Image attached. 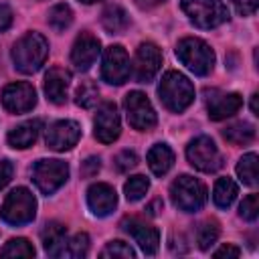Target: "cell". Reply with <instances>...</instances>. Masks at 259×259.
<instances>
[{
    "label": "cell",
    "instance_id": "27",
    "mask_svg": "<svg viewBox=\"0 0 259 259\" xmlns=\"http://www.w3.org/2000/svg\"><path fill=\"white\" fill-rule=\"evenodd\" d=\"M0 255L2 257H34V247L26 239L18 237V239H10L0 249Z\"/></svg>",
    "mask_w": 259,
    "mask_h": 259
},
{
    "label": "cell",
    "instance_id": "12",
    "mask_svg": "<svg viewBox=\"0 0 259 259\" xmlns=\"http://www.w3.org/2000/svg\"><path fill=\"white\" fill-rule=\"evenodd\" d=\"M162 65V53L154 42H142L136 51V59H134V77L140 83H148L156 77V73L160 71Z\"/></svg>",
    "mask_w": 259,
    "mask_h": 259
},
{
    "label": "cell",
    "instance_id": "17",
    "mask_svg": "<svg viewBox=\"0 0 259 259\" xmlns=\"http://www.w3.org/2000/svg\"><path fill=\"white\" fill-rule=\"evenodd\" d=\"M87 204L95 217H107L117 204V194L113 186L105 182H97V184H91L87 190Z\"/></svg>",
    "mask_w": 259,
    "mask_h": 259
},
{
    "label": "cell",
    "instance_id": "42",
    "mask_svg": "<svg viewBox=\"0 0 259 259\" xmlns=\"http://www.w3.org/2000/svg\"><path fill=\"white\" fill-rule=\"evenodd\" d=\"M257 99H259V95L253 93V95H251V111H253L255 115H259V103H257Z\"/></svg>",
    "mask_w": 259,
    "mask_h": 259
},
{
    "label": "cell",
    "instance_id": "6",
    "mask_svg": "<svg viewBox=\"0 0 259 259\" xmlns=\"http://www.w3.org/2000/svg\"><path fill=\"white\" fill-rule=\"evenodd\" d=\"M172 204L184 212H196L206 202V186L194 176L182 174L170 186Z\"/></svg>",
    "mask_w": 259,
    "mask_h": 259
},
{
    "label": "cell",
    "instance_id": "41",
    "mask_svg": "<svg viewBox=\"0 0 259 259\" xmlns=\"http://www.w3.org/2000/svg\"><path fill=\"white\" fill-rule=\"evenodd\" d=\"M164 0H136V4L140 6V8H154V6H158V4H162Z\"/></svg>",
    "mask_w": 259,
    "mask_h": 259
},
{
    "label": "cell",
    "instance_id": "21",
    "mask_svg": "<svg viewBox=\"0 0 259 259\" xmlns=\"http://www.w3.org/2000/svg\"><path fill=\"white\" fill-rule=\"evenodd\" d=\"M42 130V121L40 119H28V121H22L20 125L12 127L8 132V144L12 148H18V150H24L28 146H32L38 138Z\"/></svg>",
    "mask_w": 259,
    "mask_h": 259
},
{
    "label": "cell",
    "instance_id": "38",
    "mask_svg": "<svg viewBox=\"0 0 259 259\" xmlns=\"http://www.w3.org/2000/svg\"><path fill=\"white\" fill-rule=\"evenodd\" d=\"M99 168H101V162H99V158H87L85 162H83V168H81V174L83 176H93V174H97L99 172Z\"/></svg>",
    "mask_w": 259,
    "mask_h": 259
},
{
    "label": "cell",
    "instance_id": "14",
    "mask_svg": "<svg viewBox=\"0 0 259 259\" xmlns=\"http://www.w3.org/2000/svg\"><path fill=\"white\" fill-rule=\"evenodd\" d=\"M81 138V125L73 119H61L55 121L47 130V146L55 152L71 150Z\"/></svg>",
    "mask_w": 259,
    "mask_h": 259
},
{
    "label": "cell",
    "instance_id": "18",
    "mask_svg": "<svg viewBox=\"0 0 259 259\" xmlns=\"http://www.w3.org/2000/svg\"><path fill=\"white\" fill-rule=\"evenodd\" d=\"M71 85V73L63 67H51L45 75V95L51 103L63 105L67 101V91Z\"/></svg>",
    "mask_w": 259,
    "mask_h": 259
},
{
    "label": "cell",
    "instance_id": "24",
    "mask_svg": "<svg viewBox=\"0 0 259 259\" xmlns=\"http://www.w3.org/2000/svg\"><path fill=\"white\" fill-rule=\"evenodd\" d=\"M237 194H239V186H237V182H235L233 178H229V176L219 178L217 184H214V188H212V200H214V204L221 206V208H229V206L235 202Z\"/></svg>",
    "mask_w": 259,
    "mask_h": 259
},
{
    "label": "cell",
    "instance_id": "9",
    "mask_svg": "<svg viewBox=\"0 0 259 259\" xmlns=\"http://www.w3.org/2000/svg\"><path fill=\"white\" fill-rule=\"evenodd\" d=\"M123 107H125V115H127L130 125L134 130H138V132H148L158 121L156 111H154L150 99L142 91H130L125 95Z\"/></svg>",
    "mask_w": 259,
    "mask_h": 259
},
{
    "label": "cell",
    "instance_id": "43",
    "mask_svg": "<svg viewBox=\"0 0 259 259\" xmlns=\"http://www.w3.org/2000/svg\"><path fill=\"white\" fill-rule=\"evenodd\" d=\"M158 206H162V202H160V200H154V202H152V204L148 206V210H150V214H156V212H158V210H156Z\"/></svg>",
    "mask_w": 259,
    "mask_h": 259
},
{
    "label": "cell",
    "instance_id": "8",
    "mask_svg": "<svg viewBox=\"0 0 259 259\" xmlns=\"http://www.w3.org/2000/svg\"><path fill=\"white\" fill-rule=\"evenodd\" d=\"M188 162L200 172H217L223 166V156L208 136H198L186 146Z\"/></svg>",
    "mask_w": 259,
    "mask_h": 259
},
{
    "label": "cell",
    "instance_id": "1",
    "mask_svg": "<svg viewBox=\"0 0 259 259\" xmlns=\"http://www.w3.org/2000/svg\"><path fill=\"white\" fill-rule=\"evenodd\" d=\"M47 57H49V42L40 32H26L12 47V63L24 75L36 73L45 65Z\"/></svg>",
    "mask_w": 259,
    "mask_h": 259
},
{
    "label": "cell",
    "instance_id": "33",
    "mask_svg": "<svg viewBox=\"0 0 259 259\" xmlns=\"http://www.w3.org/2000/svg\"><path fill=\"white\" fill-rule=\"evenodd\" d=\"M239 214L245 221H255L259 214V196L257 194H249L243 198V202L239 204Z\"/></svg>",
    "mask_w": 259,
    "mask_h": 259
},
{
    "label": "cell",
    "instance_id": "28",
    "mask_svg": "<svg viewBox=\"0 0 259 259\" xmlns=\"http://www.w3.org/2000/svg\"><path fill=\"white\" fill-rule=\"evenodd\" d=\"M97 99H99V89H97L95 83H91V81H83V83L77 87V91H75V103H77L79 107L89 109V107H93V105L97 103Z\"/></svg>",
    "mask_w": 259,
    "mask_h": 259
},
{
    "label": "cell",
    "instance_id": "37",
    "mask_svg": "<svg viewBox=\"0 0 259 259\" xmlns=\"http://www.w3.org/2000/svg\"><path fill=\"white\" fill-rule=\"evenodd\" d=\"M14 172V166L10 164V160H0V190L10 182Z\"/></svg>",
    "mask_w": 259,
    "mask_h": 259
},
{
    "label": "cell",
    "instance_id": "36",
    "mask_svg": "<svg viewBox=\"0 0 259 259\" xmlns=\"http://www.w3.org/2000/svg\"><path fill=\"white\" fill-rule=\"evenodd\" d=\"M231 2L241 16H249L257 10V0H231Z\"/></svg>",
    "mask_w": 259,
    "mask_h": 259
},
{
    "label": "cell",
    "instance_id": "10",
    "mask_svg": "<svg viewBox=\"0 0 259 259\" xmlns=\"http://www.w3.org/2000/svg\"><path fill=\"white\" fill-rule=\"evenodd\" d=\"M130 75H132V65H130V57L125 49L121 45L107 47L103 53V63H101L103 81L111 85H121L123 81H127Z\"/></svg>",
    "mask_w": 259,
    "mask_h": 259
},
{
    "label": "cell",
    "instance_id": "11",
    "mask_svg": "<svg viewBox=\"0 0 259 259\" xmlns=\"http://www.w3.org/2000/svg\"><path fill=\"white\" fill-rule=\"evenodd\" d=\"M2 105L10 113H26L36 105V91L26 81H16L4 87Z\"/></svg>",
    "mask_w": 259,
    "mask_h": 259
},
{
    "label": "cell",
    "instance_id": "40",
    "mask_svg": "<svg viewBox=\"0 0 259 259\" xmlns=\"http://www.w3.org/2000/svg\"><path fill=\"white\" fill-rule=\"evenodd\" d=\"M12 24V10L4 4H0V32H4Z\"/></svg>",
    "mask_w": 259,
    "mask_h": 259
},
{
    "label": "cell",
    "instance_id": "34",
    "mask_svg": "<svg viewBox=\"0 0 259 259\" xmlns=\"http://www.w3.org/2000/svg\"><path fill=\"white\" fill-rule=\"evenodd\" d=\"M101 257H136L134 249L123 241H111L101 251Z\"/></svg>",
    "mask_w": 259,
    "mask_h": 259
},
{
    "label": "cell",
    "instance_id": "29",
    "mask_svg": "<svg viewBox=\"0 0 259 259\" xmlns=\"http://www.w3.org/2000/svg\"><path fill=\"white\" fill-rule=\"evenodd\" d=\"M148 188H150V180H148L146 176H142V174L132 176V178L123 184L125 198H127V200H132V202H136V200L144 198V196H146V192H148Z\"/></svg>",
    "mask_w": 259,
    "mask_h": 259
},
{
    "label": "cell",
    "instance_id": "35",
    "mask_svg": "<svg viewBox=\"0 0 259 259\" xmlns=\"http://www.w3.org/2000/svg\"><path fill=\"white\" fill-rule=\"evenodd\" d=\"M136 166H138V156H136V152L123 150V152H119V154L115 156V168H117L119 172H130V170L136 168Z\"/></svg>",
    "mask_w": 259,
    "mask_h": 259
},
{
    "label": "cell",
    "instance_id": "44",
    "mask_svg": "<svg viewBox=\"0 0 259 259\" xmlns=\"http://www.w3.org/2000/svg\"><path fill=\"white\" fill-rule=\"evenodd\" d=\"M79 2H83V4H93V2H99V0H79Z\"/></svg>",
    "mask_w": 259,
    "mask_h": 259
},
{
    "label": "cell",
    "instance_id": "5",
    "mask_svg": "<svg viewBox=\"0 0 259 259\" xmlns=\"http://www.w3.org/2000/svg\"><path fill=\"white\" fill-rule=\"evenodd\" d=\"M34 214H36V198L24 186L10 190V194L4 198V202L0 206V219L14 227L30 223L34 219Z\"/></svg>",
    "mask_w": 259,
    "mask_h": 259
},
{
    "label": "cell",
    "instance_id": "30",
    "mask_svg": "<svg viewBox=\"0 0 259 259\" xmlns=\"http://www.w3.org/2000/svg\"><path fill=\"white\" fill-rule=\"evenodd\" d=\"M219 233H221V231H219L217 221H204V223L198 227V231H196V241H198V247H200L202 251L210 249V247L217 243Z\"/></svg>",
    "mask_w": 259,
    "mask_h": 259
},
{
    "label": "cell",
    "instance_id": "19",
    "mask_svg": "<svg viewBox=\"0 0 259 259\" xmlns=\"http://www.w3.org/2000/svg\"><path fill=\"white\" fill-rule=\"evenodd\" d=\"M243 105V97L239 93H219L217 97L208 99V117L219 121V119H227L233 113H237Z\"/></svg>",
    "mask_w": 259,
    "mask_h": 259
},
{
    "label": "cell",
    "instance_id": "32",
    "mask_svg": "<svg viewBox=\"0 0 259 259\" xmlns=\"http://www.w3.org/2000/svg\"><path fill=\"white\" fill-rule=\"evenodd\" d=\"M89 251V237L87 233H77L71 241H67V247H65V253L67 257H85Z\"/></svg>",
    "mask_w": 259,
    "mask_h": 259
},
{
    "label": "cell",
    "instance_id": "4",
    "mask_svg": "<svg viewBox=\"0 0 259 259\" xmlns=\"http://www.w3.org/2000/svg\"><path fill=\"white\" fill-rule=\"evenodd\" d=\"M180 8L198 28H217L229 20V8L223 0H180Z\"/></svg>",
    "mask_w": 259,
    "mask_h": 259
},
{
    "label": "cell",
    "instance_id": "7",
    "mask_svg": "<svg viewBox=\"0 0 259 259\" xmlns=\"http://www.w3.org/2000/svg\"><path fill=\"white\" fill-rule=\"evenodd\" d=\"M69 178V166L63 160H38L32 166V180L42 194H53Z\"/></svg>",
    "mask_w": 259,
    "mask_h": 259
},
{
    "label": "cell",
    "instance_id": "15",
    "mask_svg": "<svg viewBox=\"0 0 259 259\" xmlns=\"http://www.w3.org/2000/svg\"><path fill=\"white\" fill-rule=\"evenodd\" d=\"M121 229L125 233H130L134 237V241L140 245V249L146 253V255H154L160 247V233L156 227L136 219V217H130V219H123L121 221Z\"/></svg>",
    "mask_w": 259,
    "mask_h": 259
},
{
    "label": "cell",
    "instance_id": "39",
    "mask_svg": "<svg viewBox=\"0 0 259 259\" xmlns=\"http://www.w3.org/2000/svg\"><path fill=\"white\" fill-rule=\"evenodd\" d=\"M239 255H241V249L231 245V243H227V245H223L221 249L214 251V257H239Z\"/></svg>",
    "mask_w": 259,
    "mask_h": 259
},
{
    "label": "cell",
    "instance_id": "26",
    "mask_svg": "<svg viewBox=\"0 0 259 259\" xmlns=\"http://www.w3.org/2000/svg\"><path fill=\"white\" fill-rule=\"evenodd\" d=\"M237 174L239 178L247 184V186H255L257 184V154L255 152H249L245 154L239 164H237Z\"/></svg>",
    "mask_w": 259,
    "mask_h": 259
},
{
    "label": "cell",
    "instance_id": "22",
    "mask_svg": "<svg viewBox=\"0 0 259 259\" xmlns=\"http://www.w3.org/2000/svg\"><path fill=\"white\" fill-rule=\"evenodd\" d=\"M174 164V152L166 144H154L148 152V166L156 176H164Z\"/></svg>",
    "mask_w": 259,
    "mask_h": 259
},
{
    "label": "cell",
    "instance_id": "2",
    "mask_svg": "<svg viewBox=\"0 0 259 259\" xmlns=\"http://www.w3.org/2000/svg\"><path fill=\"white\" fill-rule=\"evenodd\" d=\"M158 95L166 109L180 113L194 101V87L180 71H166L158 85Z\"/></svg>",
    "mask_w": 259,
    "mask_h": 259
},
{
    "label": "cell",
    "instance_id": "13",
    "mask_svg": "<svg viewBox=\"0 0 259 259\" xmlns=\"http://www.w3.org/2000/svg\"><path fill=\"white\" fill-rule=\"evenodd\" d=\"M95 138L101 142V144H111L119 138V132H121V123H119V113H117V107L115 103L111 101H105L99 105L97 113H95Z\"/></svg>",
    "mask_w": 259,
    "mask_h": 259
},
{
    "label": "cell",
    "instance_id": "23",
    "mask_svg": "<svg viewBox=\"0 0 259 259\" xmlns=\"http://www.w3.org/2000/svg\"><path fill=\"white\" fill-rule=\"evenodd\" d=\"M101 24H103V28H105L107 32L119 34V32H123V30L130 26V16H127V12H125L121 6L113 4V6H107V8L103 10V14H101Z\"/></svg>",
    "mask_w": 259,
    "mask_h": 259
},
{
    "label": "cell",
    "instance_id": "25",
    "mask_svg": "<svg viewBox=\"0 0 259 259\" xmlns=\"http://www.w3.org/2000/svg\"><path fill=\"white\" fill-rule=\"evenodd\" d=\"M223 138L233 146H245L255 140V127L247 121H237L223 132Z\"/></svg>",
    "mask_w": 259,
    "mask_h": 259
},
{
    "label": "cell",
    "instance_id": "31",
    "mask_svg": "<svg viewBox=\"0 0 259 259\" xmlns=\"http://www.w3.org/2000/svg\"><path fill=\"white\" fill-rule=\"evenodd\" d=\"M73 22V10L67 4H57L49 10V24L55 30H65Z\"/></svg>",
    "mask_w": 259,
    "mask_h": 259
},
{
    "label": "cell",
    "instance_id": "16",
    "mask_svg": "<svg viewBox=\"0 0 259 259\" xmlns=\"http://www.w3.org/2000/svg\"><path fill=\"white\" fill-rule=\"evenodd\" d=\"M99 40L97 36L89 34V32H81L75 42H73V49H71V63L75 65V69L79 71H87L99 57Z\"/></svg>",
    "mask_w": 259,
    "mask_h": 259
},
{
    "label": "cell",
    "instance_id": "3",
    "mask_svg": "<svg viewBox=\"0 0 259 259\" xmlns=\"http://www.w3.org/2000/svg\"><path fill=\"white\" fill-rule=\"evenodd\" d=\"M176 57L188 71H192L198 77L208 75L214 67L212 49L204 40L194 38V36H186L176 45Z\"/></svg>",
    "mask_w": 259,
    "mask_h": 259
},
{
    "label": "cell",
    "instance_id": "20",
    "mask_svg": "<svg viewBox=\"0 0 259 259\" xmlns=\"http://www.w3.org/2000/svg\"><path fill=\"white\" fill-rule=\"evenodd\" d=\"M40 239H42L45 251L53 257H59L65 253V247H67V227L57 221L47 223L40 233Z\"/></svg>",
    "mask_w": 259,
    "mask_h": 259
}]
</instances>
